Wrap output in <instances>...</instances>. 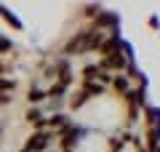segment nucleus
<instances>
[{"label": "nucleus", "mask_w": 160, "mask_h": 152, "mask_svg": "<svg viewBox=\"0 0 160 152\" xmlns=\"http://www.w3.org/2000/svg\"><path fill=\"white\" fill-rule=\"evenodd\" d=\"M102 11V6H83V19H88V22H93V16H96V13Z\"/></svg>", "instance_id": "a211bd4d"}, {"label": "nucleus", "mask_w": 160, "mask_h": 152, "mask_svg": "<svg viewBox=\"0 0 160 152\" xmlns=\"http://www.w3.org/2000/svg\"><path fill=\"white\" fill-rule=\"evenodd\" d=\"M109 91H112L115 96H120V99H123V96H126L128 91H131V80H128L123 72L112 75V80H109Z\"/></svg>", "instance_id": "1a4fd4ad"}, {"label": "nucleus", "mask_w": 160, "mask_h": 152, "mask_svg": "<svg viewBox=\"0 0 160 152\" xmlns=\"http://www.w3.org/2000/svg\"><path fill=\"white\" fill-rule=\"evenodd\" d=\"M11 104H13V96H11V94H0V109L11 107Z\"/></svg>", "instance_id": "aec40b11"}, {"label": "nucleus", "mask_w": 160, "mask_h": 152, "mask_svg": "<svg viewBox=\"0 0 160 152\" xmlns=\"http://www.w3.org/2000/svg\"><path fill=\"white\" fill-rule=\"evenodd\" d=\"M88 43H91V27H80L78 32H72L67 40L62 43L56 56H64V59H78V56H88Z\"/></svg>", "instance_id": "f257e3e1"}, {"label": "nucleus", "mask_w": 160, "mask_h": 152, "mask_svg": "<svg viewBox=\"0 0 160 152\" xmlns=\"http://www.w3.org/2000/svg\"><path fill=\"white\" fill-rule=\"evenodd\" d=\"M80 91H83V94L88 96V99H102L104 94H107V88H104L102 83H96V80H80V85H78Z\"/></svg>", "instance_id": "9d476101"}, {"label": "nucleus", "mask_w": 160, "mask_h": 152, "mask_svg": "<svg viewBox=\"0 0 160 152\" xmlns=\"http://www.w3.org/2000/svg\"><path fill=\"white\" fill-rule=\"evenodd\" d=\"M24 120H27V125L32 131H43V128H46V109H43V107H27Z\"/></svg>", "instance_id": "6e6552de"}, {"label": "nucleus", "mask_w": 160, "mask_h": 152, "mask_svg": "<svg viewBox=\"0 0 160 152\" xmlns=\"http://www.w3.org/2000/svg\"><path fill=\"white\" fill-rule=\"evenodd\" d=\"M0 136H3V123H0Z\"/></svg>", "instance_id": "412c9836"}, {"label": "nucleus", "mask_w": 160, "mask_h": 152, "mask_svg": "<svg viewBox=\"0 0 160 152\" xmlns=\"http://www.w3.org/2000/svg\"><path fill=\"white\" fill-rule=\"evenodd\" d=\"M99 72H102V69L96 67V62H91V64H86V67L80 69V80H96Z\"/></svg>", "instance_id": "dca6fc26"}, {"label": "nucleus", "mask_w": 160, "mask_h": 152, "mask_svg": "<svg viewBox=\"0 0 160 152\" xmlns=\"http://www.w3.org/2000/svg\"><path fill=\"white\" fill-rule=\"evenodd\" d=\"M24 99H27V107H43L46 99H48V94H46V88H40V85H29Z\"/></svg>", "instance_id": "9b49d317"}, {"label": "nucleus", "mask_w": 160, "mask_h": 152, "mask_svg": "<svg viewBox=\"0 0 160 152\" xmlns=\"http://www.w3.org/2000/svg\"><path fill=\"white\" fill-rule=\"evenodd\" d=\"M88 101H91V99H88L83 91L75 88V91H69V94H67V109H72V112H80V109L86 107Z\"/></svg>", "instance_id": "f8f14e48"}, {"label": "nucleus", "mask_w": 160, "mask_h": 152, "mask_svg": "<svg viewBox=\"0 0 160 152\" xmlns=\"http://www.w3.org/2000/svg\"><path fill=\"white\" fill-rule=\"evenodd\" d=\"M75 120L69 118L67 112H56V115H46V128L51 131L53 136H59V134H64V131L72 125Z\"/></svg>", "instance_id": "39448f33"}, {"label": "nucleus", "mask_w": 160, "mask_h": 152, "mask_svg": "<svg viewBox=\"0 0 160 152\" xmlns=\"http://www.w3.org/2000/svg\"><path fill=\"white\" fill-rule=\"evenodd\" d=\"M0 19H3V22H6L13 32H24V22H22V19H19L8 6H3V3H0Z\"/></svg>", "instance_id": "ddd939ff"}, {"label": "nucleus", "mask_w": 160, "mask_h": 152, "mask_svg": "<svg viewBox=\"0 0 160 152\" xmlns=\"http://www.w3.org/2000/svg\"><path fill=\"white\" fill-rule=\"evenodd\" d=\"M88 134H91V128H88V125H83V123H72L67 131H64V134L56 136V149H59V152H78L80 144L86 141Z\"/></svg>", "instance_id": "f03ea898"}, {"label": "nucleus", "mask_w": 160, "mask_h": 152, "mask_svg": "<svg viewBox=\"0 0 160 152\" xmlns=\"http://www.w3.org/2000/svg\"><path fill=\"white\" fill-rule=\"evenodd\" d=\"M147 27L152 29V32H160V16H158V13H149V19H147Z\"/></svg>", "instance_id": "6ab92c4d"}, {"label": "nucleus", "mask_w": 160, "mask_h": 152, "mask_svg": "<svg viewBox=\"0 0 160 152\" xmlns=\"http://www.w3.org/2000/svg\"><path fill=\"white\" fill-rule=\"evenodd\" d=\"M123 43H126V38H123L120 32H109L107 40H104V45L99 48L96 59H104V56H109V53H118V51H123Z\"/></svg>", "instance_id": "0eeeda50"}, {"label": "nucleus", "mask_w": 160, "mask_h": 152, "mask_svg": "<svg viewBox=\"0 0 160 152\" xmlns=\"http://www.w3.org/2000/svg\"><path fill=\"white\" fill-rule=\"evenodd\" d=\"M16 88H19V80L16 78H11V75H0V94H16Z\"/></svg>", "instance_id": "2eb2a0df"}, {"label": "nucleus", "mask_w": 160, "mask_h": 152, "mask_svg": "<svg viewBox=\"0 0 160 152\" xmlns=\"http://www.w3.org/2000/svg\"><path fill=\"white\" fill-rule=\"evenodd\" d=\"M88 27L91 29H99V32H120V13L118 11H107V8H102V11L93 16V22H88Z\"/></svg>", "instance_id": "7ed1b4c3"}, {"label": "nucleus", "mask_w": 160, "mask_h": 152, "mask_svg": "<svg viewBox=\"0 0 160 152\" xmlns=\"http://www.w3.org/2000/svg\"><path fill=\"white\" fill-rule=\"evenodd\" d=\"M11 51H16V43H13L8 35H3L0 32V59L6 56V53H11Z\"/></svg>", "instance_id": "f3484780"}, {"label": "nucleus", "mask_w": 160, "mask_h": 152, "mask_svg": "<svg viewBox=\"0 0 160 152\" xmlns=\"http://www.w3.org/2000/svg\"><path fill=\"white\" fill-rule=\"evenodd\" d=\"M51 64H53V69H56V80L72 88V85H75V64H72V59L51 56Z\"/></svg>", "instance_id": "20e7f679"}, {"label": "nucleus", "mask_w": 160, "mask_h": 152, "mask_svg": "<svg viewBox=\"0 0 160 152\" xmlns=\"http://www.w3.org/2000/svg\"><path fill=\"white\" fill-rule=\"evenodd\" d=\"M123 101H126V107L139 109V112H142V109L149 104V101H147V91H144V88H139V85H131V91H128V94L123 96Z\"/></svg>", "instance_id": "423d86ee"}, {"label": "nucleus", "mask_w": 160, "mask_h": 152, "mask_svg": "<svg viewBox=\"0 0 160 152\" xmlns=\"http://www.w3.org/2000/svg\"><path fill=\"white\" fill-rule=\"evenodd\" d=\"M142 123L147 125V128H160V107L147 104V107L142 109Z\"/></svg>", "instance_id": "4468645a"}]
</instances>
